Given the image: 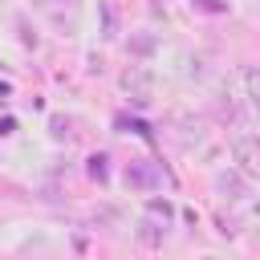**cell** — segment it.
Returning a JSON list of instances; mask_svg holds the SVG:
<instances>
[{
    "label": "cell",
    "instance_id": "1",
    "mask_svg": "<svg viewBox=\"0 0 260 260\" xmlns=\"http://www.w3.org/2000/svg\"><path fill=\"white\" fill-rule=\"evenodd\" d=\"M122 93L130 98V102H138V106H146L150 98H154V73L142 65V61H134V65H126L122 69Z\"/></svg>",
    "mask_w": 260,
    "mask_h": 260
},
{
    "label": "cell",
    "instance_id": "2",
    "mask_svg": "<svg viewBox=\"0 0 260 260\" xmlns=\"http://www.w3.org/2000/svg\"><path fill=\"white\" fill-rule=\"evenodd\" d=\"M122 183L130 191H158L162 187V167L150 162V158H130L126 171H122Z\"/></svg>",
    "mask_w": 260,
    "mask_h": 260
},
{
    "label": "cell",
    "instance_id": "3",
    "mask_svg": "<svg viewBox=\"0 0 260 260\" xmlns=\"http://www.w3.org/2000/svg\"><path fill=\"white\" fill-rule=\"evenodd\" d=\"M232 154H236V162H240L244 175L260 179V134H236L232 138Z\"/></svg>",
    "mask_w": 260,
    "mask_h": 260
},
{
    "label": "cell",
    "instance_id": "4",
    "mask_svg": "<svg viewBox=\"0 0 260 260\" xmlns=\"http://www.w3.org/2000/svg\"><path fill=\"white\" fill-rule=\"evenodd\" d=\"M215 191L223 195V199H232V203H244L252 191H248V183H244V175H236V171H223V175H215Z\"/></svg>",
    "mask_w": 260,
    "mask_h": 260
},
{
    "label": "cell",
    "instance_id": "5",
    "mask_svg": "<svg viewBox=\"0 0 260 260\" xmlns=\"http://www.w3.org/2000/svg\"><path fill=\"white\" fill-rule=\"evenodd\" d=\"M240 77H244V89H248V98L260 106V69H256V65H244V73H240Z\"/></svg>",
    "mask_w": 260,
    "mask_h": 260
},
{
    "label": "cell",
    "instance_id": "6",
    "mask_svg": "<svg viewBox=\"0 0 260 260\" xmlns=\"http://www.w3.org/2000/svg\"><path fill=\"white\" fill-rule=\"evenodd\" d=\"M138 240L154 248V244H162V228H158L154 219H142V223H138Z\"/></svg>",
    "mask_w": 260,
    "mask_h": 260
},
{
    "label": "cell",
    "instance_id": "7",
    "mask_svg": "<svg viewBox=\"0 0 260 260\" xmlns=\"http://www.w3.org/2000/svg\"><path fill=\"white\" fill-rule=\"evenodd\" d=\"M89 179L106 183V158H102V154H93V158H89Z\"/></svg>",
    "mask_w": 260,
    "mask_h": 260
},
{
    "label": "cell",
    "instance_id": "8",
    "mask_svg": "<svg viewBox=\"0 0 260 260\" xmlns=\"http://www.w3.org/2000/svg\"><path fill=\"white\" fill-rule=\"evenodd\" d=\"M69 134V122L65 118H53V138H65Z\"/></svg>",
    "mask_w": 260,
    "mask_h": 260
},
{
    "label": "cell",
    "instance_id": "9",
    "mask_svg": "<svg viewBox=\"0 0 260 260\" xmlns=\"http://www.w3.org/2000/svg\"><path fill=\"white\" fill-rule=\"evenodd\" d=\"M20 41H24V45H32V49H37V32H28V24H20Z\"/></svg>",
    "mask_w": 260,
    "mask_h": 260
},
{
    "label": "cell",
    "instance_id": "10",
    "mask_svg": "<svg viewBox=\"0 0 260 260\" xmlns=\"http://www.w3.org/2000/svg\"><path fill=\"white\" fill-rule=\"evenodd\" d=\"M0 8H4V0H0Z\"/></svg>",
    "mask_w": 260,
    "mask_h": 260
}]
</instances>
